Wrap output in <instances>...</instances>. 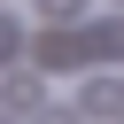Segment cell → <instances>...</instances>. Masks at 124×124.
I'll use <instances>...</instances> for the list:
<instances>
[{
	"label": "cell",
	"mask_w": 124,
	"mask_h": 124,
	"mask_svg": "<svg viewBox=\"0 0 124 124\" xmlns=\"http://www.w3.org/2000/svg\"><path fill=\"white\" fill-rule=\"evenodd\" d=\"M39 16H54V23H70V16H78V0H46Z\"/></svg>",
	"instance_id": "cell-2"
},
{
	"label": "cell",
	"mask_w": 124,
	"mask_h": 124,
	"mask_svg": "<svg viewBox=\"0 0 124 124\" xmlns=\"http://www.w3.org/2000/svg\"><path fill=\"white\" fill-rule=\"evenodd\" d=\"M85 108H93V116H101V108H124V85H101V78H93V85H85Z\"/></svg>",
	"instance_id": "cell-1"
},
{
	"label": "cell",
	"mask_w": 124,
	"mask_h": 124,
	"mask_svg": "<svg viewBox=\"0 0 124 124\" xmlns=\"http://www.w3.org/2000/svg\"><path fill=\"white\" fill-rule=\"evenodd\" d=\"M39 124H78V116H70V108H46V116H39Z\"/></svg>",
	"instance_id": "cell-3"
}]
</instances>
